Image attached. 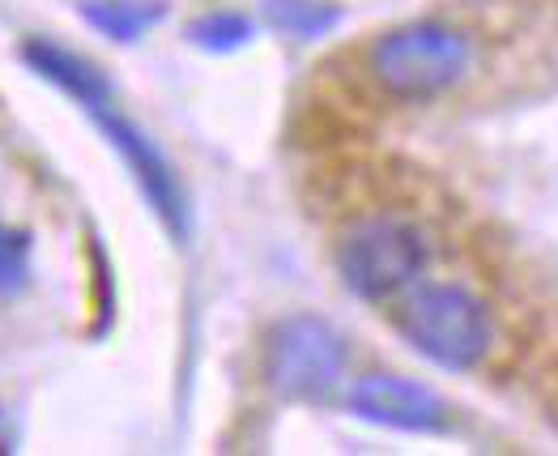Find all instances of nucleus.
<instances>
[{
    "label": "nucleus",
    "instance_id": "nucleus-3",
    "mask_svg": "<svg viewBox=\"0 0 558 456\" xmlns=\"http://www.w3.org/2000/svg\"><path fill=\"white\" fill-rule=\"evenodd\" d=\"M367 69L375 86L392 98H435L465 77L469 39L444 22H405L375 39L367 51Z\"/></svg>",
    "mask_w": 558,
    "mask_h": 456
},
{
    "label": "nucleus",
    "instance_id": "nucleus-1",
    "mask_svg": "<svg viewBox=\"0 0 558 456\" xmlns=\"http://www.w3.org/2000/svg\"><path fill=\"white\" fill-rule=\"evenodd\" d=\"M22 56H26V64H31L39 77H47L51 86H60L69 98H77L82 111L94 116V124L107 133V141H111V145L120 149V158L129 163L133 180L141 183V192H145V201L154 205V214L162 218V227L171 230L175 239H187L184 183H180V176H175V167L162 158V149H158V145L145 137L137 124L116 107V94H111V86H107V77L94 69L90 60L73 56L69 47L47 44V39H31Z\"/></svg>",
    "mask_w": 558,
    "mask_h": 456
},
{
    "label": "nucleus",
    "instance_id": "nucleus-4",
    "mask_svg": "<svg viewBox=\"0 0 558 456\" xmlns=\"http://www.w3.org/2000/svg\"><path fill=\"white\" fill-rule=\"evenodd\" d=\"M426 235L410 218L372 214L345 230L337 243V274L359 299H392L405 295L426 269Z\"/></svg>",
    "mask_w": 558,
    "mask_h": 456
},
{
    "label": "nucleus",
    "instance_id": "nucleus-5",
    "mask_svg": "<svg viewBox=\"0 0 558 456\" xmlns=\"http://www.w3.org/2000/svg\"><path fill=\"white\" fill-rule=\"evenodd\" d=\"M265 371L286 401H320L345 371V346L320 316H290L269 333Z\"/></svg>",
    "mask_w": 558,
    "mask_h": 456
},
{
    "label": "nucleus",
    "instance_id": "nucleus-9",
    "mask_svg": "<svg viewBox=\"0 0 558 456\" xmlns=\"http://www.w3.org/2000/svg\"><path fill=\"white\" fill-rule=\"evenodd\" d=\"M252 39V22L243 13H209L192 26V44H201L205 51H234Z\"/></svg>",
    "mask_w": 558,
    "mask_h": 456
},
{
    "label": "nucleus",
    "instance_id": "nucleus-2",
    "mask_svg": "<svg viewBox=\"0 0 558 456\" xmlns=\"http://www.w3.org/2000/svg\"><path fill=\"white\" fill-rule=\"evenodd\" d=\"M392 320H397V333L422 359L448 371L477 367L495 337V320L486 312V303L457 281H426V286L414 281L397 303Z\"/></svg>",
    "mask_w": 558,
    "mask_h": 456
},
{
    "label": "nucleus",
    "instance_id": "nucleus-8",
    "mask_svg": "<svg viewBox=\"0 0 558 456\" xmlns=\"http://www.w3.org/2000/svg\"><path fill=\"white\" fill-rule=\"evenodd\" d=\"M265 17L290 39H320L337 26L341 13L328 0H265Z\"/></svg>",
    "mask_w": 558,
    "mask_h": 456
},
{
    "label": "nucleus",
    "instance_id": "nucleus-7",
    "mask_svg": "<svg viewBox=\"0 0 558 456\" xmlns=\"http://www.w3.org/2000/svg\"><path fill=\"white\" fill-rule=\"evenodd\" d=\"M82 17L98 35H107L116 44H133L149 26L162 22V4L158 0H90V4H82Z\"/></svg>",
    "mask_w": 558,
    "mask_h": 456
},
{
    "label": "nucleus",
    "instance_id": "nucleus-10",
    "mask_svg": "<svg viewBox=\"0 0 558 456\" xmlns=\"http://www.w3.org/2000/svg\"><path fill=\"white\" fill-rule=\"evenodd\" d=\"M26 274H31V243H26V235L0 227V295L22 290Z\"/></svg>",
    "mask_w": 558,
    "mask_h": 456
},
{
    "label": "nucleus",
    "instance_id": "nucleus-6",
    "mask_svg": "<svg viewBox=\"0 0 558 456\" xmlns=\"http://www.w3.org/2000/svg\"><path fill=\"white\" fill-rule=\"evenodd\" d=\"M350 410L363 422L392 427V431H414V435L439 431L448 422V406L430 388H422L418 380H405V375H384V371L363 375L350 388Z\"/></svg>",
    "mask_w": 558,
    "mask_h": 456
}]
</instances>
